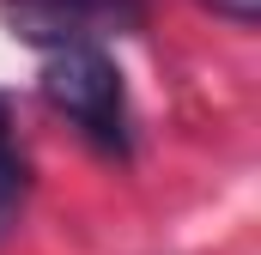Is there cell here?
Wrapping results in <instances>:
<instances>
[{
	"label": "cell",
	"mask_w": 261,
	"mask_h": 255,
	"mask_svg": "<svg viewBox=\"0 0 261 255\" xmlns=\"http://www.w3.org/2000/svg\"><path fill=\"white\" fill-rule=\"evenodd\" d=\"M0 146H12V116H6V97H0Z\"/></svg>",
	"instance_id": "5"
},
{
	"label": "cell",
	"mask_w": 261,
	"mask_h": 255,
	"mask_svg": "<svg viewBox=\"0 0 261 255\" xmlns=\"http://www.w3.org/2000/svg\"><path fill=\"white\" fill-rule=\"evenodd\" d=\"M18 194H24V158H18L12 146H0V231H6V219L18 213Z\"/></svg>",
	"instance_id": "3"
},
{
	"label": "cell",
	"mask_w": 261,
	"mask_h": 255,
	"mask_svg": "<svg viewBox=\"0 0 261 255\" xmlns=\"http://www.w3.org/2000/svg\"><path fill=\"white\" fill-rule=\"evenodd\" d=\"M37 85H43L49 110L67 116L97 152H110V158H128L134 152L128 85H122V67L110 61L103 49H49Z\"/></svg>",
	"instance_id": "1"
},
{
	"label": "cell",
	"mask_w": 261,
	"mask_h": 255,
	"mask_svg": "<svg viewBox=\"0 0 261 255\" xmlns=\"http://www.w3.org/2000/svg\"><path fill=\"white\" fill-rule=\"evenodd\" d=\"M200 6H206V12H219V18H225V24H237V31H249V24L261 18V0H200Z\"/></svg>",
	"instance_id": "4"
},
{
	"label": "cell",
	"mask_w": 261,
	"mask_h": 255,
	"mask_svg": "<svg viewBox=\"0 0 261 255\" xmlns=\"http://www.w3.org/2000/svg\"><path fill=\"white\" fill-rule=\"evenodd\" d=\"M0 12L37 49H103V37L146 31V0H6Z\"/></svg>",
	"instance_id": "2"
}]
</instances>
